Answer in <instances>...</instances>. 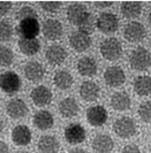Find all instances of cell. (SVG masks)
Returning a JSON list of instances; mask_svg holds the SVG:
<instances>
[{
  "label": "cell",
  "mask_w": 151,
  "mask_h": 153,
  "mask_svg": "<svg viewBox=\"0 0 151 153\" xmlns=\"http://www.w3.org/2000/svg\"><path fill=\"white\" fill-rule=\"evenodd\" d=\"M128 60L132 69L137 71H145L151 67V54L142 46L136 47L130 52Z\"/></svg>",
  "instance_id": "6da1fadb"
},
{
  "label": "cell",
  "mask_w": 151,
  "mask_h": 153,
  "mask_svg": "<svg viewBox=\"0 0 151 153\" xmlns=\"http://www.w3.org/2000/svg\"><path fill=\"white\" fill-rule=\"evenodd\" d=\"M99 51L102 56L107 61H117L122 54V46L117 38L110 37L100 43Z\"/></svg>",
  "instance_id": "7a4b0ae2"
},
{
  "label": "cell",
  "mask_w": 151,
  "mask_h": 153,
  "mask_svg": "<svg viewBox=\"0 0 151 153\" xmlns=\"http://www.w3.org/2000/svg\"><path fill=\"white\" fill-rule=\"evenodd\" d=\"M113 130L117 136L127 139L135 135L137 131V127H136L134 119H132L129 116H122L114 121Z\"/></svg>",
  "instance_id": "3957f363"
},
{
  "label": "cell",
  "mask_w": 151,
  "mask_h": 153,
  "mask_svg": "<svg viewBox=\"0 0 151 153\" xmlns=\"http://www.w3.org/2000/svg\"><path fill=\"white\" fill-rule=\"evenodd\" d=\"M21 89V79L15 71H5L0 75V90L6 94H14Z\"/></svg>",
  "instance_id": "277c9868"
},
{
  "label": "cell",
  "mask_w": 151,
  "mask_h": 153,
  "mask_svg": "<svg viewBox=\"0 0 151 153\" xmlns=\"http://www.w3.org/2000/svg\"><path fill=\"white\" fill-rule=\"evenodd\" d=\"M96 28L103 33H113L119 28V20L113 13H100L96 20Z\"/></svg>",
  "instance_id": "5b68a950"
},
{
  "label": "cell",
  "mask_w": 151,
  "mask_h": 153,
  "mask_svg": "<svg viewBox=\"0 0 151 153\" xmlns=\"http://www.w3.org/2000/svg\"><path fill=\"white\" fill-rule=\"evenodd\" d=\"M145 35H147V31L144 25L137 21H132L127 23L123 29V37L130 43H138L143 40Z\"/></svg>",
  "instance_id": "8992f818"
},
{
  "label": "cell",
  "mask_w": 151,
  "mask_h": 153,
  "mask_svg": "<svg viewBox=\"0 0 151 153\" xmlns=\"http://www.w3.org/2000/svg\"><path fill=\"white\" fill-rule=\"evenodd\" d=\"M107 111L102 105H95L88 108L87 111V121L92 127H102L107 121Z\"/></svg>",
  "instance_id": "52a82bcc"
},
{
  "label": "cell",
  "mask_w": 151,
  "mask_h": 153,
  "mask_svg": "<svg viewBox=\"0 0 151 153\" xmlns=\"http://www.w3.org/2000/svg\"><path fill=\"white\" fill-rule=\"evenodd\" d=\"M16 31L22 38H36L39 33V22L37 19L22 20L17 24Z\"/></svg>",
  "instance_id": "ba28073f"
},
{
  "label": "cell",
  "mask_w": 151,
  "mask_h": 153,
  "mask_svg": "<svg viewBox=\"0 0 151 153\" xmlns=\"http://www.w3.org/2000/svg\"><path fill=\"white\" fill-rule=\"evenodd\" d=\"M104 81L108 86L118 88L126 82V74L119 66H111L104 73Z\"/></svg>",
  "instance_id": "9c48e42d"
},
{
  "label": "cell",
  "mask_w": 151,
  "mask_h": 153,
  "mask_svg": "<svg viewBox=\"0 0 151 153\" xmlns=\"http://www.w3.org/2000/svg\"><path fill=\"white\" fill-rule=\"evenodd\" d=\"M67 51L65 50V47L59 44H53L49 46L45 52L46 61L51 66H59L61 63H64L67 59Z\"/></svg>",
  "instance_id": "30bf717a"
},
{
  "label": "cell",
  "mask_w": 151,
  "mask_h": 153,
  "mask_svg": "<svg viewBox=\"0 0 151 153\" xmlns=\"http://www.w3.org/2000/svg\"><path fill=\"white\" fill-rule=\"evenodd\" d=\"M42 31H43L44 37L49 40H57V39L61 38V36L64 33L61 22L58 20H54V19L45 20L42 25Z\"/></svg>",
  "instance_id": "8fae6325"
},
{
  "label": "cell",
  "mask_w": 151,
  "mask_h": 153,
  "mask_svg": "<svg viewBox=\"0 0 151 153\" xmlns=\"http://www.w3.org/2000/svg\"><path fill=\"white\" fill-rule=\"evenodd\" d=\"M91 147L96 153H111L114 149V142L110 135L98 134L92 139Z\"/></svg>",
  "instance_id": "7c38bea8"
},
{
  "label": "cell",
  "mask_w": 151,
  "mask_h": 153,
  "mask_svg": "<svg viewBox=\"0 0 151 153\" xmlns=\"http://www.w3.org/2000/svg\"><path fill=\"white\" fill-rule=\"evenodd\" d=\"M30 98L37 107H44L52 101L53 94L49 88H46L44 85H39L31 91Z\"/></svg>",
  "instance_id": "4fadbf2b"
},
{
  "label": "cell",
  "mask_w": 151,
  "mask_h": 153,
  "mask_svg": "<svg viewBox=\"0 0 151 153\" xmlns=\"http://www.w3.org/2000/svg\"><path fill=\"white\" fill-rule=\"evenodd\" d=\"M85 129L78 123H72L66 127L65 129V138L69 144H80L85 139Z\"/></svg>",
  "instance_id": "5bb4252c"
},
{
  "label": "cell",
  "mask_w": 151,
  "mask_h": 153,
  "mask_svg": "<svg viewBox=\"0 0 151 153\" xmlns=\"http://www.w3.org/2000/svg\"><path fill=\"white\" fill-rule=\"evenodd\" d=\"M69 44L76 52H84L91 45V38L88 33L82 31H74L69 37Z\"/></svg>",
  "instance_id": "9a60e30c"
},
{
  "label": "cell",
  "mask_w": 151,
  "mask_h": 153,
  "mask_svg": "<svg viewBox=\"0 0 151 153\" xmlns=\"http://www.w3.org/2000/svg\"><path fill=\"white\" fill-rule=\"evenodd\" d=\"M88 13L89 12L87 10V7L84 6L83 4L73 2L67 8V19L72 24L78 27V24L83 21V19L87 16Z\"/></svg>",
  "instance_id": "2e32d148"
},
{
  "label": "cell",
  "mask_w": 151,
  "mask_h": 153,
  "mask_svg": "<svg viewBox=\"0 0 151 153\" xmlns=\"http://www.w3.org/2000/svg\"><path fill=\"white\" fill-rule=\"evenodd\" d=\"M100 94L99 85L93 81H85L80 86V96L81 98L88 102L96 101Z\"/></svg>",
  "instance_id": "e0dca14e"
},
{
  "label": "cell",
  "mask_w": 151,
  "mask_h": 153,
  "mask_svg": "<svg viewBox=\"0 0 151 153\" xmlns=\"http://www.w3.org/2000/svg\"><path fill=\"white\" fill-rule=\"evenodd\" d=\"M6 112L9 117L17 120V119H22L28 113V106L27 104L20 98L12 99L6 106Z\"/></svg>",
  "instance_id": "ac0fdd59"
},
{
  "label": "cell",
  "mask_w": 151,
  "mask_h": 153,
  "mask_svg": "<svg viewBox=\"0 0 151 153\" xmlns=\"http://www.w3.org/2000/svg\"><path fill=\"white\" fill-rule=\"evenodd\" d=\"M24 75L27 77L28 81L30 82H40L44 75H45V69L43 67L42 63L38 61H30L24 66Z\"/></svg>",
  "instance_id": "d6986e66"
},
{
  "label": "cell",
  "mask_w": 151,
  "mask_h": 153,
  "mask_svg": "<svg viewBox=\"0 0 151 153\" xmlns=\"http://www.w3.org/2000/svg\"><path fill=\"white\" fill-rule=\"evenodd\" d=\"M77 71L81 76H87V77H92L97 74V63L95 61L93 58L91 56H82L76 65Z\"/></svg>",
  "instance_id": "ffe728a7"
},
{
  "label": "cell",
  "mask_w": 151,
  "mask_h": 153,
  "mask_svg": "<svg viewBox=\"0 0 151 153\" xmlns=\"http://www.w3.org/2000/svg\"><path fill=\"white\" fill-rule=\"evenodd\" d=\"M12 140L17 146H25L31 142V131L29 127L20 124L12 131Z\"/></svg>",
  "instance_id": "44dd1931"
},
{
  "label": "cell",
  "mask_w": 151,
  "mask_h": 153,
  "mask_svg": "<svg viewBox=\"0 0 151 153\" xmlns=\"http://www.w3.org/2000/svg\"><path fill=\"white\" fill-rule=\"evenodd\" d=\"M37 147L40 153H58L60 150V143L54 136L44 135L39 138Z\"/></svg>",
  "instance_id": "7402d4cb"
},
{
  "label": "cell",
  "mask_w": 151,
  "mask_h": 153,
  "mask_svg": "<svg viewBox=\"0 0 151 153\" xmlns=\"http://www.w3.org/2000/svg\"><path fill=\"white\" fill-rule=\"evenodd\" d=\"M111 107L118 111V112H123L130 108L132 105V100L127 92L125 91H118L112 94L111 100H110Z\"/></svg>",
  "instance_id": "603a6c76"
},
{
  "label": "cell",
  "mask_w": 151,
  "mask_h": 153,
  "mask_svg": "<svg viewBox=\"0 0 151 153\" xmlns=\"http://www.w3.org/2000/svg\"><path fill=\"white\" fill-rule=\"evenodd\" d=\"M59 113L66 119H72L78 114V104L74 98H65L59 102Z\"/></svg>",
  "instance_id": "cb8c5ba5"
},
{
  "label": "cell",
  "mask_w": 151,
  "mask_h": 153,
  "mask_svg": "<svg viewBox=\"0 0 151 153\" xmlns=\"http://www.w3.org/2000/svg\"><path fill=\"white\" fill-rule=\"evenodd\" d=\"M34 124L39 130H49L54 124V117L49 111H39L34 115Z\"/></svg>",
  "instance_id": "d4e9b609"
},
{
  "label": "cell",
  "mask_w": 151,
  "mask_h": 153,
  "mask_svg": "<svg viewBox=\"0 0 151 153\" xmlns=\"http://www.w3.org/2000/svg\"><path fill=\"white\" fill-rule=\"evenodd\" d=\"M134 92L140 97L151 94V77L148 75H140L134 79Z\"/></svg>",
  "instance_id": "484cf974"
},
{
  "label": "cell",
  "mask_w": 151,
  "mask_h": 153,
  "mask_svg": "<svg viewBox=\"0 0 151 153\" xmlns=\"http://www.w3.org/2000/svg\"><path fill=\"white\" fill-rule=\"evenodd\" d=\"M19 50L24 55H35L40 50V43L37 38H21L17 42Z\"/></svg>",
  "instance_id": "4316f807"
},
{
  "label": "cell",
  "mask_w": 151,
  "mask_h": 153,
  "mask_svg": "<svg viewBox=\"0 0 151 153\" xmlns=\"http://www.w3.org/2000/svg\"><path fill=\"white\" fill-rule=\"evenodd\" d=\"M73 76L67 70H59L53 76V83L60 90H67L73 85Z\"/></svg>",
  "instance_id": "83f0119b"
},
{
  "label": "cell",
  "mask_w": 151,
  "mask_h": 153,
  "mask_svg": "<svg viewBox=\"0 0 151 153\" xmlns=\"http://www.w3.org/2000/svg\"><path fill=\"white\" fill-rule=\"evenodd\" d=\"M121 13L126 19H136L142 14V4L137 1H126L121 4Z\"/></svg>",
  "instance_id": "f1b7e54d"
},
{
  "label": "cell",
  "mask_w": 151,
  "mask_h": 153,
  "mask_svg": "<svg viewBox=\"0 0 151 153\" xmlns=\"http://www.w3.org/2000/svg\"><path fill=\"white\" fill-rule=\"evenodd\" d=\"M14 61V53L7 46H0V67H9Z\"/></svg>",
  "instance_id": "f546056e"
},
{
  "label": "cell",
  "mask_w": 151,
  "mask_h": 153,
  "mask_svg": "<svg viewBox=\"0 0 151 153\" xmlns=\"http://www.w3.org/2000/svg\"><path fill=\"white\" fill-rule=\"evenodd\" d=\"M95 27H96V22H95L93 16L91 15L90 13H88L87 16L83 19V21L78 24L80 31H82L84 33H88V35H90L95 31Z\"/></svg>",
  "instance_id": "4dcf8cb0"
},
{
  "label": "cell",
  "mask_w": 151,
  "mask_h": 153,
  "mask_svg": "<svg viewBox=\"0 0 151 153\" xmlns=\"http://www.w3.org/2000/svg\"><path fill=\"white\" fill-rule=\"evenodd\" d=\"M25 19H38L36 10L30 6H24L16 13V20L22 21Z\"/></svg>",
  "instance_id": "1f68e13d"
},
{
  "label": "cell",
  "mask_w": 151,
  "mask_h": 153,
  "mask_svg": "<svg viewBox=\"0 0 151 153\" xmlns=\"http://www.w3.org/2000/svg\"><path fill=\"white\" fill-rule=\"evenodd\" d=\"M13 36V28L7 21H0V42H8Z\"/></svg>",
  "instance_id": "d6a6232c"
},
{
  "label": "cell",
  "mask_w": 151,
  "mask_h": 153,
  "mask_svg": "<svg viewBox=\"0 0 151 153\" xmlns=\"http://www.w3.org/2000/svg\"><path fill=\"white\" fill-rule=\"evenodd\" d=\"M138 116L141 120L145 123H149L151 121V102L145 101L143 104L140 105L138 107Z\"/></svg>",
  "instance_id": "836d02e7"
},
{
  "label": "cell",
  "mask_w": 151,
  "mask_h": 153,
  "mask_svg": "<svg viewBox=\"0 0 151 153\" xmlns=\"http://www.w3.org/2000/svg\"><path fill=\"white\" fill-rule=\"evenodd\" d=\"M39 6L46 13L54 14V13H58L60 10L61 2H58V1H43V2L39 4Z\"/></svg>",
  "instance_id": "e575fe53"
},
{
  "label": "cell",
  "mask_w": 151,
  "mask_h": 153,
  "mask_svg": "<svg viewBox=\"0 0 151 153\" xmlns=\"http://www.w3.org/2000/svg\"><path fill=\"white\" fill-rule=\"evenodd\" d=\"M12 2L9 1H0V16L7 15L12 9Z\"/></svg>",
  "instance_id": "d590c367"
},
{
  "label": "cell",
  "mask_w": 151,
  "mask_h": 153,
  "mask_svg": "<svg viewBox=\"0 0 151 153\" xmlns=\"http://www.w3.org/2000/svg\"><path fill=\"white\" fill-rule=\"evenodd\" d=\"M121 153H142V152H141L140 147L136 145V144H128V145H126L122 149Z\"/></svg>",
  "instance_id": "8d00e7d4"
},
{
  "label": "cell",
  "mask_w": 151,
  "mask_h": 153,
  "mask_svg": "<svg viewBox=\"0 0 151 153\" xmlns=\"http://www.w3.org/2000/svg\"><path fill=\"white\" fill-rule=\"evenodd\" d=\"M0 153H9V147L2 140H0Z\"/></svg>",
  "instance_id": "74e56055"
},
{
  "label": "cell",
  "mask_w": 151,
  "mask_h": 153,
  "mask_svg": "<svg viewBox=\"0 0 151 153\" xmlns=\"http://www.w3.org/2000/svg\"><path fill=\"white\" fill-rule=\"evenodd\" d=\"M113 5V2H95V6L99 8H106V7H111Z\"/></svg>",
  "instance_id": "f35d334b"
},
{
  "label": "cell",
  "mask_w": 151,
  "mask_h": 153,
  "mask_svg": "<svg viewBox=\"0 0 151 153\" xmlns=\"http://www.w3.org/2000/svg\"><path fill=\"white\" fill-rule=\"evenodd\" d=\"M68 153H87V152H85V150H83V149L76 147V149H72Z\"/></svg>",
  "instance_id": "ab89813d"
},
{
  "label": "cell",
  "mask_w": 151,
  "mask_h": 153,
  "mask_svg": "<svg viewBox=\"0 0 151 153\" xmlns=\"http://www.w3.org/2000/svg\"><path fill=\"white\" fill-rule=\"evenodd\" d=\"M2 130H4V121L0 119V134L2 132Z\"/></svg>",
  "instance_id": "60d3db41"
},
{
  "label": "cell",
  "mask_w": 151,
  "mask_h": 153,
  "mask_svg": "<svg viewBox=\"0 0 151 153\" xmlns=\"http://www.w3.org/2000/svg\"><path fill=\"white\" fill-rule=\"evenodd\" d=\"M148 21H149V24L151 25V12H150V14H149V16H148Z\"/></svg>",
  "instance_id": "b9f144b4"
},
{
  "label": "cell",
  "mask_w": 151,
  "mask_h": 153,
  "mask_svg": "<svg viewBox=\"0 0 151 153\" xmlns=\"http://www.w3.org/2000/svg\"><path fill=\"white\" fill-rule=\"evenodd\" d=\"M17 153H30V152H28V151H20V152H17Z\"/></svg>",
  "instance_id": "7bdbcfd3"
}]
</instances>
